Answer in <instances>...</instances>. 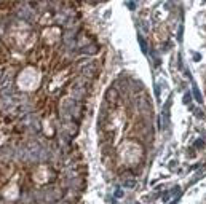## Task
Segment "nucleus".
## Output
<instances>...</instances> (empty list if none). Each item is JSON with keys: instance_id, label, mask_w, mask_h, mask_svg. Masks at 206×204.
<instances>
[{"instance_id": "nucleus-2", "label": "nucleus", "mask_w": 206, "mask_h": 204, "mask_svg": "<svg viewBox=\"0 0 206 204\" xmlns=\"http://www.w3.org/2000/svg\"><path fill=\"white\" fill-rule=\"evenodd\" d=\"M8 2H10V0H0V8H3Z\"/></svg>"}, {"instance_id": "nucleus-1", "label": "nucleus", "mask_w": 206, "mask_h": 204, "mask_svg": "<svg viewBox=\"0 0 206 204\" xmlns=\"http://www.w3.org/2000/svg\"><path fill=\"white\" fill-rule=\"evenodd\" d=\"M61 152L45 136H19L0 145V204H59Z\"/></svg>"}]
</instances>
